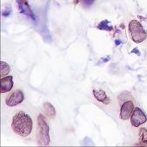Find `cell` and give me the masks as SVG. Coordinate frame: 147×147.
I'll return each mask as SVG.
<instances>
[{"label": "cell", "instance_id": "obj_7", "mask_svg": "<svg viewBox=\"0 0 147 147\" xmlns=\"http://www.w3.org/2000/svg\"><path fill=\"white\" fill-rule=\"evenodd\" d=\"M134 110V105L131 101H126L121 105L120 109V119L123 120H127L129 119L131 113Z\"/></svg>", "mask_w": 147, "mask_h": 147}, {"label": "cell", "instance_id": "obj_1", "mask_svg": "<svg viewBox=\"0 0 147 147\" xmlns=\"http://www.w3.org/2000/svg\"><path fill=\"white\" fill-rule=\"evenodd\" d=\"M33 127L32 117L24 111L17 112L11 123L12 131L20 137H27L31 134Z\"/></svg>", "mask_w": 147, "mask_h": 147}, {"label": "cell", "instance_id": "obj_8", "mask_svg": "<svg viewBox=\"0 0 147 147\" xmlns=\"http://www.w3.org/2000/svg\"><path fill=\"white\" fill-rule=\"evenodd\" d=\"M1 93H6L10 92L13 87V77L5 76L1 78Z\"/></svg>", "mask_w": 147, "mask_h": 147}, {"label": "cell", "instance_id": "obj_4", "mask_svg": "<svg viewBox=\"0 0 147 147\" xmlns=\"http://www.w3.org/2000/svg\"><path fill=\"white\" fill-rule=\"evenodd\" d=\"M146 121H147V117H146L145 114L144 113V111L138 107L134 108V110L131 113V125L134 127H138L141 125L144 124Z\"/></svg>", "mask_w": 147, "mask_h": 147}, {"label": "cell", "instance_id": "obj_12", "mask_svg": "<svg viewBox=\"0 0 147 147\" xmlns=\"http://www.w3.org/2000/svg\"><path fill=\"white\" fill-rule=\"evenodd\" d=\"M139 139L142 144L147 145V129L140 128L139 130Z\"/></svg>", "mask_w": 147, "mask_h": 147}, {"label": "cell", "instance_id": "obj_3", "mask_svg": "<svg viewBox=\"0 0 147 147\" xmlns=\"http://www.w3.org/2000/svg\"><path fill=\"white\" fill-rule=\"evenodd\" d=\"M129 32L131 36V39L136 44L142 43L145 40L147 37V33L144 31L143 25L137 20H131L129 23Z\"/></svg>", "mask_w": 147, "mask_h": 147}, {"label": "cell", "instance_id": "obj_15", "mask_svg": "<svg viewBox=\"0 0 147 147\" xmlns=\"http://www.w3.org/2000/svg\"><path fill=\"white\" fill-rule=\"evenodd\" d=\"M11 10L10 8H6V9L5 10V11L3 12V16H4V17H8V16L11 14Z\"/></svg>", "mask_w": 147, "mask_h": 147}, {"label": "cell", "instance_id": "obj_6", "mask_svg": "<svg viewBox=\"0 0 147 147\" xmlns=\"http://www.w3.org/2000/svg\"><path fill=\"white\" fill-rule=\"evenodd\" d=\"M16 2H17L18 8L19 11L22 14H24L25 16L29 17V18L33 19V20L37 19L36 16L34 15V13L32 11V10L31 9L30 5H29L27 0H17Z\"/></svg>", "mask_w": 147, "mask_h": 147}, {"label": "cell", "instance_id": "obj_16", "mask_svg": "<svg viewBox=\"0 0 147 147\" xmlns=\"http://www.w3.org/2000/svg\"><path fill=\"white\" fill-rule=\"evenodd\" d=\"M121 43H122V42H121L120 40H117H117L115 41V44H116V45H120Z\"/></svg>", "mask_w": 147, "mask_h": 147}, {"label": "cell", "instance_id": "obj_2", "mask_svg": "<svg viewBox=\"0 0 147 147\" xmlns=\"http://www.w3.org/2000/svg\"><path fill=\"white\" fill-rule=\"evenodd\" d=\"M38 144L40 146H47L50 144L49 136V125L45 121V117L43 114H39L38 117Z\"/></svg>", "mask_w": 147, "mask_h": 147}, {"label": "cell", "instance_id": "obj_13", "mask_svg": "<svg viewBox=\"0 0 147 147\" xmlns=\"http://www.w3.org/2000/svg\"><path fill=\"white\" fill-rule=\"evenodd\" d=\"M11 71V68L9 66V65L4 61H1V77L4 78Z\"/></svg>", "mask_w": 147, "mask_h": 147}, {"label": "cell", "instance_id": "obj_9", "mask_svg": "<svg viewBox=\"0 0 147 147\" xmlns=\"http://www.w3.org/2000/svg\"><path fill=\"white\" fill-rule=\"evenodd\" d=\"M92 92H93L94 98L98 101H99V102H101V103H103L105 105H109L110 104L111 99L108 98V96L106 95L105 91H102V90H93Z\"/></svg>", "mask_w": 147, "mask_h": 147}, {"label": "cell", "instance_id": "obj_5", "mask_svg": "<svg viewBox=\"0 0 147 147\" xmlns=\"http://www.w3.org/2000/svg\"><path fill=\"white\" fill-rule=\"evenodd\" d=\"M24 99V95L22 91L20 90H16L12 92L5 100V104L9 107H14L19 104H21Z\"/></svg>", "mask_w": 147, "mask_h": 147}, {"label": "cell", "instance_id": "obj_14", "mask_svg": "<svg viewBox=\"0 0 147 147\" xmlns=\"http://www.w3.org/2000/svg\"><path fill=\"white\" fill-rule=\"evenodd\" d=\"M78 2H81V4L85 7H89L95 2V0H75V4H78Z\"/></svg>", "mask_w": 147, "mask_h": 147}, {"label": "cell", "instance_id": "obj_11", "mask_svg": "<svg viewBox=\"0 0 147 147\" xmlns=\"http://www.w3.org/2000/svg\"><path fill=\"white\" fill-rule=\"evenodd\" d=\"M98 28L99 30H102V31H107V32H111L113 30L112 26H111L109 24V22L108 20H103L102 22H100L98 24Z\"/></svg>", "mask_w": 147, "mask_h": 147}, {"label": "cell", "instance_id": "obj_10", "mask_svg": "<svg viewBox=\"0 0 147 147\" xmlns=\"http://www.w3.org/2000/svg\"><path fill=\"white\" fill-rule=\"evenodd\" d=\"M43 107H44V111H45L46 116L48 117H50V119H54L55 116H56V111H55L54 106L51 103L46 102V103L44 104Z\"/></svg>", "mask_w": 147, "mask_h": 147}]
</instances>
